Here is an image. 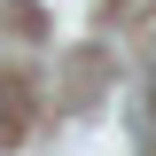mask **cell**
<instances>
[{"mask_svg":"<svg viewBox=\"0 0 156 156\" xmlns=\"http://www.w3.org/2000/svg\"><path fill=\"white\" fill-rule=\"evenodd\" d=\"M16 109H23V94H16V78H0V140L16 133Z\"/></svg>","mask_w":156,"mask_h":156,"instance_id":"cell-1","label":"cell"}]
</instances>
